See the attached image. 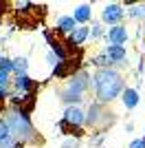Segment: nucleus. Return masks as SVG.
Instances as JSON below:
<instances>
[{"instance_id":"obj_1","label":"nucleus","mask_w":145,"mask_h":148,"mask_svg":"<svg viewBox=\"0 0 145 148\" xmlns=\"http://www.w3.org/2000/svg\"><path fill=\"white\" fill-rule=\"evenodd\" d=\"M95 88H97L99 102H110L123 91V80H121V75L117 71L99 69L95 73Z\"/></svg>"},{"instance_id":"obj_2","label":"nucleus","mask_w":145,"mask_h":148,"mask_svg":"<svg viewBox=\"0 0 145 148\" xmlns=\"http://www.w3.org/2000/svg\"><path fill=\"white\" fill-rule=\"evenodd\" d=\"M7 122L11 126V135L16 137V139H18V137H22V139H33V126H31L26 113L11 111L9 117H7Z\"/></svg>"},{"instance_id":"obj_3","label":"nucleus","mask_w":145,"mask_h":148,"mask_svg":"<svg viewBox=\"0 0 145 148\" xmlns=\"http://www.w3.org/2000/svg\"><path fill=\"white\" fill-rule=\"evenodd\" d=\"M88 86V73H77L72 75L70 82H68L66 91H64V102H75L77 104L79 99H81V93H84V88Z\"/></svg>"},{"instance_id":"obj_4","label":"nucleus","mask_w":145,"mask_h":148,"mask_svg":"<svg viewBox=\"0 0 145 148\" xmlns=\"http://www.w3.org/2000/svg\"><path fill=\"white\" fill-rule=\"evenodd\" d=\"M86 122L84 113L79 111L77 106H68L66 113H64V119H62V126H68V128H77Z\"/></svg>"},{"instance_id":"obj_5","label":"nucleus","mask_w":145,"mask_h":148,"mask_svg":"<svg viewBox=\"0 0 145 148\" xmlns=\"http://www.w3.org/2000/svg\"><path fill=\"white\" fill-rule=\"evenodd\" d=\"M121 18H123V7L121 5H106V9H103V20L106 22L117 25Z\"/></svg>"},{"instance_id":"obj_6","label":"nucleus","mask_w":145,"mask_h":148,"mask_svg":"<svg viewBox=\"0 0 145 148\" xmlns=\"http://www.w3.org/2000/svg\"><path fill=\"white\" fill-rule=\"evenodd\" d=\"M108 40H110V44L123 47V44H125V40H127V31H125V27H121V25L112 27V29L108 31Z\"/></svg>"},{"instance_id":"obj_7","label":"nucleus","mask_w":145,"mask_h":148,"mask_svg":"<svg viewBox=\"0 0 145 148\" xmlns=\"http://www.w3.org/2000/svg\"><path fill=\"white\" fill-rule=\"evenodd\" d=\"M75 29H77V20L72 18V16H62V18H57V31L72 36Z\"/></svg>"},{"instance_id":"obj_8","label":"nucleus","mask_w":145,"mask_h":148,"mask_svg":"<svg viewBox=\"0 0 145 148\" xmlns=\"http://www.w3.org/2000/svg\"><path fill=\"white\" fill-rule=\"evenodd\" d=\"M106 56H108L110 62H123L125 60V47H117V44H110L108 49H106Z\"/></svg>"},{"instance_id":"obj_9","label":"nucleus","mask_w":145,"mask_h":148,"mask_svg":"<svg viewBox=\"0 0 145 148\" xmlns=\"http://www.w3.org/2000/svg\"><path fill=\"white\" fill-rule=\"evenodd\" d=\"M88 33H90V31H88V27H77V29H75V33H72V36H68V44H70V47H79V44H84V40L88 38Z\"/></svg>"},{"instance_id":"obj_10","label":"nucleus","mask_w":145,"mask_h":148,"mask_svg":"<svg viewBox=\"0 0 145 148\" xmlns=\"http://www.w3.org/2000/svg\"><path fill=\"white\" fill-rule=\"evenodd\" d=\"M90 16H92V9H90L88 5L77 7V9H75V13H72V18L77 20V22H88V20H90Z\"/></svg>"},{"instance_id":"obj_11","label":"nucleus","mask_w":145,"mask_h":148,"mask_svg":"<svg viewBox=\"0 0 145 148\" xmlns=\"http://www.w3.org/2000/svg\"><path fill=\"white\" fill-rule=\"evenodd\" d=\"M123 104H125V108H134L139 104V93L134 88H125L123 91Z\"/></svg>"},{"instance_id":"obj_12","label":"nucleus","mask_w":145,"mask_h":148,"mask_svg":"<svg viewBox=\"0 0 145 148\" xmlns=\"http://www.w3.org/2000/svg\"><path fill=\"white\" fill-rule=\"evenodd\" d=\"M70 69L75 71V69H77V64H72L70 60H62L60 64L55 66V75H57V77H66V75L70 73Z\"/></svg>"},{"instance_id":"obj_13","label":"nucleus","mask_w":145,"mask_h":148,"mask_svg":"<svg viewBox=\"0 0 145 148\" xmlns=\"http://www.w3.org/2000/svg\"><path fill=\"white\" fill-rule=\"evenodd\" d=\"M101 115H103V113H101V106H99V104H92L90 108H88L86 122H88V124H97L99 119H101Z\"/></svg>"},{"instance_id":"obj_14","label":"nucleus","mask_w":145,"mask_h":148,"mask_svg":"<svg viewBox=\"0 0 145 148\" xmlns=\"http://www.w3.org/2000/svg\"><path fill=\"white\" fill-rule=\"evenodd\" d=\"M16 88L18 91H29V88H33V82L29 80V75H20V77H16Z\"/></svg>"},{"instance_id":"obj_15","label":"nucleus","mask_w":145,"mask_h":148,"mask_svg":"<svg viewBox=\"0 0 145 148\" xmlns=\"http://www.w3.org/2000/svg\"><path fill=\"white\" fill-rule=\"evenodd\" d=\"M13 64H16V73L20 75H26V69H29V62H26V58H18V60H13Z\"/></svg>"},{"instance_id":"obj_16","label":"nucleus","mask_w":145,"mask_h":148,"mask_svg":"<svg viewBox=\"0 0 145 148\" xmlns=\"http://www.w3.org/2000/svg\"><path fill=\"white\" fill-rule=\"evenodd\" d=\"M9 137H11V126L7 119H0V142H5Z\"/></svg>"},{"instance_id":"obj_17","label":"nucleus","mask_w":145,"mask_h":148,"mask_svg":"<svg viewBox=\"0 0 145 148\" xmlns=\"http://www.w3.org/2000/svg\"><path fill=\"white\" fill-rule=\"evenodd\" d=\"M20 146H22V139H16L13 135L5 142H0V148H20Z\"/></svg>"},{"instance_id":"obj_18","label":"nucleus","mask_w":145,"mask_h":148,"mask_svg":"<svg viewBox=\"0 0 145 148\" xmlns=\"http://www.w3.org/2000/svg\"><path fill=\"white\" fill-rule=\"evenodd\" d=\"M0 71H2V73H11V71H16V64H13V60H7V58H2V60H0Z\"/></svg>"},{"instance_id":"obj_19","label":"nucleus","mask_w":145,"mask_h":148,"mask_svg":"<svg viewBox=\"0 0 145 148\" xmlns=\"http://www.w3.org/2000/svg\"><path fill=\"white\" fill-rule=\"evenodd\" d=\"M130 16H134V18H143V16H145V5H134L132 9H130Z\"/></svg>"},{"instance_id":"obj_20","label":"nucleus","mask_w":145,"mask_h":148,"mask_svg":"<svg viewBox=\"0 0 145 148\" xmlns=\"http://www.w3.org/2000/svg\"><path fill=\"white\" fill-rule=\"evenodd\" d=\"M108 56H106V53H103V56H99V58H97V60H95V64H97V66H106V64H108Z\"/></svg>"},{"instance_id":"obj_21","label":"nucleus","mask_w":145,"mask_h":148,"mask_svg":"<svg viewBox=\"0 0 145 148\" xmlns=\"http://www.w3.org/2000/svg\"><path fill=\"white\" fill-rule=\"evenodd\" d=\"M130 148H145V139H134L130 144Z\"/></svg>"},{"instance_id":"obj_22","label":"nucleus","mask_w":145,"mask_h":148,"mask_svg":"<svg viewBox=\"0 0 145 148\" xmlns=\"http://www.w3.org/2000/svg\"><path fill=\"white\" fill-rule=\"evenodd\" d=\"M7 80H9V75L0 71V88H7Z\"/></svg>"},{"instance_id":"obj_23","label":"nucleus","mask_w":145,"mask_h":148,"mask_svg":"<svg viewBox=\"0 0 145 148\" xmlns=\"http://www.w3.org/2000/svg\"><path fill=\"white\" fill-rule=\"evenodd\" d=\"M5 97H7V91H5V88H0V102H2Z\"/></svg>"},{"instance_id":"obj_24","label":"nucleus","mask_w":145,"mask_h":148,"mask_svg":"<svg viewBox=\"0 0 145 148\" xmlns=\"http://www.w3.org/2000/svg\"><path fill=\"white\" fill-rule=\"evenodd\" d=\"M141 71H145V64H141Z\"/></svg>"},{"instance_id":"obj_25","label":"nucleus","mask_w":145,"mask_h":148,"mask_svg":"<svg viewBox=\"0 0 145 148\" xmlns=\"http://www.w3.org/2000/svg\"><path fill=\"white\" fill-rule=\"evenodd\" d=\"M0 60H2V58H0Z\"/></svg>"}]
</instances>
